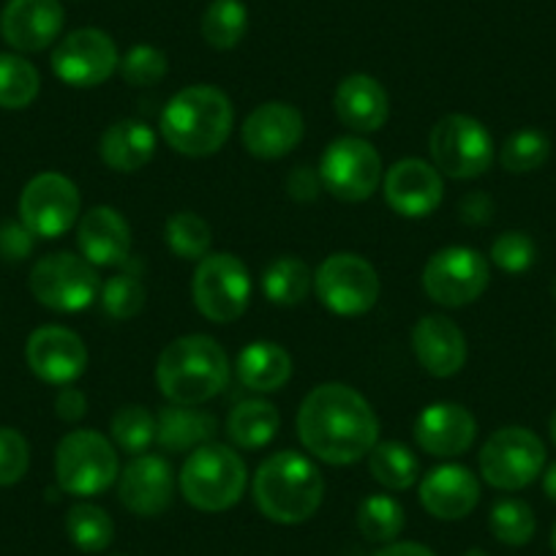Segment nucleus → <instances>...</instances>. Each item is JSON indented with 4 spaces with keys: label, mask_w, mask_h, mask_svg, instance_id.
<instances>
[{
    "label": "nucleus",
    "mask_w": 556,
    "mask_h": 556,
    "mask_svg": "<svg viewBox=\"0 0 556 556\" xmlns=\"http://www.w3.org/2000/svg\"><path fill=\"white\" fill-rule=\"evenodd\" d=\"M298 437L319 462L357 464L379 442V417L366 395L341 382L314 388L298 409Z\"/></svg>",
    "instance_id": "nucleus-1"
},
{
    "label": "nucleus",
    "mask_w": 556,
    "mask_h": 556,
    "mask_svg": "<svg viewBox=\"0 0 556 556\" xmlns=\"http://www.w3.org/2000/svg\"><path fill=\"white\" fill-rule=\"evenodd\" d=\"M232 126V101L213 85L178 90L162 112V137L180 156H213L227 146Z\"/></svg>",
    "instance_id": "nucleus-2"
},
{
    "label": "nucleus",
    "mask_w": 556,
    "mask_h": 556,
    "mask_svg": "<svg viewBox=\"0 0 556 556\" xmlns=\"http://www.w3.org/2000/svg\"><path fill=\"white\" fill-rule=\"evenodd\" d=\"M232 377V366L216 339L202 333L180 336L164 346L156 363L159 390L173 404L200 406L224 393Z\"/></svg>",
    "instance_id": "nucleus-3"
},
{
    "label": "nucleus",
    "mask_w": 556,
    "mask_h": 556,
    "mask_svg": "<svg viewBox=\"0 0 556 556\" xmlns=\"http://www.w3.org/2000/svg\"><path fill=\"white\" fill-rule=\"evenodd\" d=\"M325 496L323 472L312 458L281 451L265 458L254 475V502L273 523H303L319 510Z\"/></svg>",
    "instance_id": "nucleus-4"
},
{
    "label": "nucleus",
    "mask_w": 556,
    "mask_h": 556,
    "mask_svg": "<svg viewBox=\"0 0 556 556\" xmlns=\"http://www.w3.org/2000/svg\"><path fill=\"white\" fill-rule=\"evenodd\" d=\"M180 494L202 513H224L235 507L249 485V469L240 453L222 442H205L186 458L180 469Z\"/></svg>",
    "instance_id": "nucleus-5"
},
{
    "label": "nucleus",
    "mask_w": 556,
    "mask_h": 556,
    "mask_svg": "<svg viewBox=\"0 0 556 556\" xmlns=\"http://www.w3.org/2000/svg\"><path fill=\"white\" fill-rule=\"evenodd\" d=\"M121 475L115 445L93 429L63 437L55 451V480L72 496L104 494Z\"/></svg>",
    "instance_id": "nucleus-6"
},
{
    "label": "nucleus",
    "mask_w": 556,
    "mask_h": 556,
    "mask_svg": "<svg viewBox=\"0 0 556 556\" xmlns=\"http://www.w3.org/2000/svg\"><path fill=\"white\" fill-rule=\"evenodd\" d=\"M431 162L442 175L472 180L489 173L494 164V139L489 128L472 115H445L429 134Z\"/></svg>",
    "instance_id": "nucleus-7"
},
{
    "label": "nucleus",
    "mask_w": 556,
    "mask_h": 556,
    "mask_svg": "<svg viewBox=\"0 0 556 556\" xmlns=\"http://www.w3.org/2000/svg\"><path fill=\"white\" fill-rule=\"evenodd\" d=\"M251 273L235 254L218 251V254L202 256L191 278V298L200 314L211 323L227 325L245 314L251 303Z\"/></svg>",
    "instance_id": "nucleus-8"
},
{
    "label": "nucleus",
    "mask_w": 556,
    "mask_h": 556,
    "mask_svg": "<svg viewBox=\"0 0 556 556\" xmlns=\"http://www.w3.org/2000/svg\"><path fill=\"white\" fill-rule=\"evenodd\" d=\"M30 292L45 308L77 314L93 306L101 295V278L96 265L72 251L41 256L30 270Z\"/></svg>",
    "instance_id": "nucleus-9"
},
{
    "label": "nucleus",
    "mask_w": 556,
    "mask_h": 556,
    "mask_svg": "<svg viewBox=\"0 0 556 556\" xmlns=\"http://www.w3.org/2000/svg\"><path fill=\"white\" fill-rule=\"evenodd\" d=\"M545 445L523 426H505L485 440L480 451V475L500 491H521L543 475Z\"/></svg>",
    "instance_id": "nucleus-10"
},
{
    "label": "nucleus",
    "mask_w": 556,
    "mask_h": 556,
    "mask_svg": "<svg viewBox=\"0 0 556 556\" xmlns=\"http://www.w3.org/2000/svg\"><path fill=\"white\" fill-rule=\"evenodd\" d=\"M379 276L361 254H330L314 273V292L328 312L339 317H361L379 301Z\"/></svg>",
    "instance_id": "nucleus-11"
},
{
    "label": "nucleus",
    "mask_w": 556,
    "mask_h": 556,
    "mask_svg": "<svg viewBox=\"0 0 556 556\" xmlns=\"http://www.w3.org/2000/svg\"><path fill=\"white\" fill-rule=\"evenodd\" d=\"M319 180L341 202H363L382 184V159L363 137H339L319 159Z\"/></svg>",
    "instance_id": "nucleus-12"
},
{
    "label": "nucleus",
    "mask_w": 556,
    "mask_h": 556,
    "mask_svg": "<svg viewBox=\"0 0 556 556\" xmlns=\"http://www.w3.org/2000/svg\"><path fill=\"white\" fill-rule=\"evenodd\" d=\"M491 281V267L480 251L469 245H447L424 267V290L434 303L462 308L478 301Z\"/></svg>",
    "instance_id": "nucleus-13"
},
{
    "label": "nucleus",
    "mask_w": 556,
    "mask_h": 556,
    "mask_svg": "<svg viewBox=\"0 0 556 556\" xmlns=\"http://www.w3.org/2000/svg\"><path fill=\"white\" fill-rule=\"evenodd\" d=\"M83 197L77 184L61 173H41L20 194V222L36 238H61L79 222Z\"/></svg>",
    "instance_id": "nucleus-14"
},
{
    "label": "nucleus",
    "mask_w": 556,
    "mask_h": 556,
    "mask_svg": "<svg viewBox=\"0 0 556 556\" xmlns=\"http://www.w3.org/2000/svg\"><path fill=\"white\" fill-rule=\"evenodd\" d=\"M121 66V55L110 34L79 28L68 34L52 52V72L68 88H96Z\"/></svg>",
    "instance_id": "nucleus-15"
},
{
    "label": "nucleus",
    "mask_w": 556,
    "mask_h": 556,
    "mask_svg": "<svg viewBox=\"0 0 556 556\" xmlns=\"http://www.w3.org/2000/svg\"><path fill=\"white\" fill-rule=\"evenodd\" d=\"M117 500L128 513L142 518L162 516L175 500V472L167 458L142 453L117 475Z\"/></svg>",
    "instance_id": "nucleus-16"
},
{
    "label": "nucleus",
    "mask_w": 556,
    "mask_h": 556,
    "mask_svg": "<svg viewBox=\"0 0 556 556\" xmlns=\"http://www.w3.org/2000/svg\"><path fill=\"white\" fill-rule=\"evenodd\" d=\"M384 202L404 218H426L442 205L445 180L424 159H401L382 178Z\"/></svg>",
    "instance_id": "nucleus-17"
},
{
    "label": "nucleus",
    "mask_w": 556,
    "mask_h": 556,
    "mask_svg": "<svg viewBox=\"0 0 556 556\" xmlns=\"http://www.w3.org/2000/svg\"><path fill=\"white\" fill-rule=\"evenodd\" d=\"M28 366L41 382L47 384H74L88 368V350L85 341L74 330L61 325H45L34 330L25 344Z\"/></svg>",
    "instance_id": "nucleus-18"
},
{
    "label": "nucleus",
    "mask_w": 556,
    "mask_h": 556,
    "mask_svg": "<svg viewBox=\"0 0 556 556\" xmlns=\"http://www.w3.org/2000/svg\"><path fill=\"white\" fill-rule=\"evenodd\" d=\"M303 134H306V121L301 110L287 101H265L245 117L240 137L251 156L265 159H285L301 146Z\"/></svg>",
    "instance_id": "nucleus-19"
},
{
    "label": "nucleus",
    "mask_w": 556,
    "mask_h": 556,
    "mask_svg": "<svg viewBox=\"0 0 556 556\" xmlns=\"http://www.w3.org/2000/svg\"><path fill=\"white\" fill-rule=\"evenodd\" d=\"M478 420L472 412L453 401H437L426 406L415 420V442L420 451L437 458L464 456L475 445Z\"/></svg>",
    "instance_id": "nucleus-20"
},
{
    "label": "nucleus",
    "mask_w": 556,
    "mask_h": 556,
    "mask_svg": "<svg viewBox=\"0 0 556 556\" xmlns=\"http://www.w3.org/2000/svg\"><path fill=\"white\" fill-rule=\"evenodd\" d=\"M61 0H9L0 14V34L17 52H41L63 30Z\"/></svg>",
    "instance_id": "nucleus-21"
},
{
    "label": "nucleus",
    "mask_w": 556,
    "mask_h": 556,
    "mask_svg": "<svg viewBox=\"0 0 556 556\" xmlns=\"http://www.w3.org/2000/svg\"><path fill=\"white\" fill-rule=\"evenodd\" d=\"M412 350L417 363L437 379L456 377L467 363V339L462 328L442 314H426L412 328Z\"/></svg>",
    "instance_id": "nucleus-22"
},
{
    "label": "nucleus",
    "mask_w": 556,
    "mask_h": 556,
    "mask_svg": "<svg viewBox=\"0 0 556 556\" xmlns=\"http://www.w3.org/2000/svg\"><path fill=\"white\" fill-rule=\"evenodd\" d=\"M420 502L426 513L440 521H462L478 507L480 483L472 469L462 464H442L420 480Z\"/></svg>",
    "instance_id": "nucleus-23"
},
{
    "label": "nucleus",
    "mask_w": 556,
    "mask_h": 556,
    "mask_svg": "<svg viewBox=\"0 0 556 556\" xmlns=\"http://www.w3.org/2000/svg\"><path fill=\"white\" fill-rule=\"evenodd\" d=\"M77 245L90 265H126L131 254V227L115 207L99 205L77 222Z\"/></svg>",
    "instance_id": "nucleus-24"
},
{
    "label": "nucleus",
    "mask_w": 556,
    "mask_h": 556,
    "mask_svg": "<svg viewBox=\"0 0 556 556\" xmlns=\"http://www.w3.org/2000/svg\"><path fill=\"white\" fill-rule=\"evenodd\" d=\"M333 106L339 121L355 134L379 131L390 117L388 90L368 74H350L341 79L333 96Z\"/></svg>",
    "instance_id": "nucleus-25"
},
{
    "label": "nucleus",
    "mask_w": 556,
    "mask_h": 556,
    "mask_svg": "<svg viewBox=\"0 0 556 556\" xmlns=\"http://www.w3.org/2000/svg\"><path fill=\"white\" fill-rule=\"evenodd\" d=\"M99 156L115 173H137L156 156V131L142 121H117L101 134Z\"/></svg>",
    "instance_id": "nucleus-26"
},
{
    "label": "nucleus",
    "mask_w": 556,
    "mask_h": 556,
    "mask_svg": "<svg viewBox=\"0 0 556 556\" xmlns=\"http://www.w3.org/2000/svg\"><path fill=\"white\" fill-rule=\"evenodd\" d=\"M240 384L254 393H276L292 377V357L276 341H251L235 361Z\"/></svg>",
    "instance_id": "nucleus-27"
},
{
    "label": "nucleus",
    "mask_w": 556,
    "mask_h": 556,
    "mask_svg": "<svg viewBox=\"0 0 556 556\" xmlns=\"http://www.w3.org/2000/svg\"><path fill=\"white\" fill-rule=\"evenodd\" d=\"M213 434H216V417L197 406L169 404L156 415V442L169 453L197 451L211 442Z\"/></svg>",
    "instance_id": "nucleus-28"
},
{
    "label": "nucleus",
    "mask_w": 556,
    "mask_h": 556,
    "mask_svg": "<svg viewBox=\"0 0 556 556\" xmlns=\"http://www.w3.org/2000/svg\"><path fill=\"white\" fill-rule=\"evenodd\" d=\"M281 415L276 406L265 399L240 401L227 417V437L243 451H260L270 445L273 437L278 434Z\"/></svg>",
    "instance_id": "nucleus-29"
},
{
    "label": "nucleus",
    "mask_w": 556,
    "mask_h": 556,
    "mask_svg": "<svg viewBox=\"0 0 556 556\" xmlns=\"http://www.w3.org/2000/svg\"><path fill=\"white\" fill-rule=\"evenodd\" d=\"M314 287V276L308 265L298 256H278L262 273V292L276 306H298L306 301Z\"/></svg>",
    "instance_id": "nucleus-30"
},
{
    "label": "nucleus",
    "mask_w": 556,
    "mask_h": 556,
    "mask_svg": "<svg viewBox=\"0 0 556 556\" xmlns=\"http://www.w3.org/2000/svg\"><path fill=\"white\" fill-rule=\"evenodd\" d=\"M368 469H371L374 480L388 491H406L409 485H415L417 475H420L415 453L395 440L374 445V451L368 453Z\"/></svg>",
    "instance_id": "nucleus-31"
},
{
    "label": "nucleus",
    "mask_w": 556,
    "mask_h": 556,
    "mask_svg": "<svg viewBox=\"0 0 556 556\" xmlns=\"http://www.w3.org/2000/svg\"><path fill=\"white\" fill-rule=\"evenodd\" d=\"M66 532L79 551L99 554V551L110 548L112 538H115V523H112L110 513L104 507L90 505V502H77L66 513Z\"/></svg>",
    "instance_id": "nucleus-32"
},
{
    "label": "nucleus",
    "mask_w": 556,
    "mask_h": 556,
    "mask_svg": "<svg viewBox=\"0 0 556 556\" xmlns=\"http://www.w3.org/2000/svg\"><path fill=\"white\" fill-rule=\"evenodd\" d=\"M249 30L243 0H213L202 14V36L213 50H235Z\"/></svg>",
    "instance_id": "nucleus-33"
},
{
    "label": "nucleus",
    "mask_w": 556,
    "mask_h": 556,
    "mask_svg": "<svg viewBox=\"0 0 556 556\" xmlns=\"http://www.w3.org/2000/svg\"><path fill=\"white\" fill-rule=\"evenodd\" d=\"M41 90L39 68L23 55H0V110H25Z\"/></svg>",
    "instance_id": "nucleus-34"
},
{
    "label": "nucleus",
    "mask_w": 556,
    "mask_h": 556,
    "mask_svg": "<svg viewBox=\"0 0 556 556\" xmlns=\"http://www.w3.org/2000/svg\"><path fill=\"white\" fill-rule=\"evenodd\" d=\"M404 507L388 494H371L357 507V529L371 543H393L404 532Z\"/></svg>",
    "instance_id": "nucleus-35"
},
{
    "label": "nucleus",
    "mask_w": 556,
    "mask_h": 556,
    "mask_svg": "<svg viewBox=\"0 0 556 556\" xmlns=\"http://www.w3.org/2000/svg\"><path fill=\"white\" fill-rule=\"evenodd\" d=\"M112 442L128 456H142L156 442V415L139 404L121 406L112 417Z\"/></svg>",
    "instance_id": "nucleus-36"
},
{
    "label": "nucleus",
    "mask_w": 556,
    "mask_h": 556,
    "mask_svg": "<svg viewBox=\"0 0 556 556\" xmlns=\"http://www.w3.org/2000/svg\"><path fill=\"white\" fill-rule=\"evenodd\" d=\"M164 240H167L169 251H173L178 260H191L200 262L202 256L211 254L213 245V232L207 227V222L202 216L191 211H180L175 216L167 218V227H164Z\"/></svg>",
    "instance_id": "nucleus-37"
},
{
    "label": "nucleus",
    "mask_w": 556,
    "mask_h": 556,
    "mask_svg": "<svg viewBox=\"0 0 556 556\" xmlns=\"http://www.w3.org/2000/svg\"><path fill=\"white\" fill-rule=\"evenodd\" d=\"M551 156V142L543 131L534 128H521V131L510 134L505 139V146L500 151V164L513 175L534 173L543 167Z\"/></svg>",
    "instance_id": "nucleus-38"
},
{
    "label": "nucleus",
    "mask_w": 556,
    "mask_h": 556,
    "mask_svg": "<svg viewBox=\"0 0 556 556\" xmlns=\"http://www.w3.org/2000/svg\"><path fill=\"white\" fill-rule=\"evenodd\" d=\"M491 534L505 545H527L534 538V521L532 507L523 500H502L491 507L489 516Z\"/></svg>",
    "instance_id": "nucleus-39"
},
{
    "label": "nucleus",
    "mask_w": 556,
    "mask_h": 556,
    "mask_svg": "<svg viewBox=\"0 0 556 556\" xmlns=\"http://www.w3.org/2000/svg\"><path fill=\"white\" fill-rule=\"evenodd\" d=\"M148 292L134 273H117V276L106 278L101 285L99 303L104 308L106 317L112 319H134L142 308H146Z\"/></svg>",
    "instance_id": "nucleus-40"
},
{
    "label": "nucleus",
    "mask_w": 556,
    "mask_h": 556,
    "mask_svg": "<svg viewBox=\"0 0 556 556\" xmlns=\"http://www.w3.org/2000/svg\"><path fill=\"white\" fill-rule=\"evenodd\" d=\"M121 77L134 88H148V85H159L167 77L169 61L159 47L153 45H137L121 58Z\"/></svg>",
    "instance_id": "nucleus-41"
},
{
    "label": "nucleus",
    "mask_w": 556,
    "mask_h": 556,
    "mask_svg": "<svg viewBox=\"0 0 556 556\" xmlns=\"http://www.w3.org/2000/svg\"><path fill=\"white\" fill-rule=\"evenodd\" d=\"M534 256H538V245L527 232H518V229L502 232L491 243V262L505 273H527L534 265Z\"/></svg>",
    "instance_id": "nucleus-42"
},
{
    "label": "nucleus",
    "mask_w": 556,
    "mask_h": 556,
    "mask_svg": "<svg viewBox=\"0 0 556 556\" xmlns=\"http://www.w3.org/2000/svg\"><path fill=\"white\" fill-rule=\"evenodd\" d=\"M30 445L17 429L0 426V485H14L28 475Z\"/></svg>",
    "instance_id": "nucleus-43"
},
{
    "label": "nucleus",
    "mask_w": 556,
    "mask_h": 556,
    "mask_svg": "<svg viewBox=\"0 0 556 556\" xmlns=\"http://www.w3.org/2000/svg\"><path fill=\"white\" fill-rule=\"evenodd\" d=\"M36 235L23 222H7L0 227V256L9 262H23L34 251Z\"/></svg>",
    "instance_id": "nucleus-44"
},
{
    "label": "nucleus",
    "mask_w": 556,
    "mask_h": 556,
    "mask_svg": "<svg viewBox=\"0 0 556 556\" xmlns=\"http://www.w3.org/2000/svg\"><path fill=\"white\" fill-rule=\"evenodd\" d=\"M323 191V180H319V173L312 167H295L290 175H287V194L295 202H314Z\"/></svg>",
    "instance_id": "nucleus-45"
},
{
    "label": "nucleus",
    "mask_w": 556,
    "mask_h": 556,
    "mask_svg": "<svg viewBox=\"0 0 556 556\" xmlns=\"http://www.w3.org/2000/svg\"><path fill=\"white\" fill-rule=\"evenodd\" d=\"M458 216L469 227H483L494 216V200L489 194H483V191H469L462 200V205H458Z\"/></svg>",
    "instance_id": "nucleus-46"
},
{
    "label": "nucleus",
    "mask_w": 556,
    "mask_h": 556,
    "mask_svg": "<svg viewBox=\"0 0 556 556\" xmlns=\"http://www.w3.org/2000/svg\"><path fill=\"white\" fill-rule=\"evenodd\" d=\"M55 412L61 420H66V424H77V420L85 417V412H88V399H85L83 390L74 388V384H63L55 395Z\"/></svg>",
    "instance_id": "nucleus-47"
},
{
    "label": "nucleus",
    "mask_w": 556,
    "mask_h": 556,
    "mask_svg": "<svg viewBox=\"0 0 556 556\" xmlns=\"http://www.w3.org/2000/svg\"><path fill=\"white\" fill-rule=\"evenodd\" d=\"M377 556H437V554L420 543H388Z\"/></svg>",
    "instance_id": "nucleus-48"
},
{
    "label": "nucleus",
    "mask_w": 556,
    "mask_h": 556,
    "mask_svg": "<svg viewBox=\"0 0 556 556\" xmlns=\"http://www.w3.org/2000/svg\"><path fill=\"white\" fill-rule=\"evenodd\" d=\"M543 491L551 502H556V462H551L543 469Z\"/></svg>",
    "instance_id": "nucleus-49"
},
{
    "label": "nucleus",
    "mask_w": 556,
    "mask_h": 556,
    "mask_svg": "<svg viewBox=\"0 0 556 556\" xmlns=\"http://www.w3.org/2000/svg\"><path fill=\"white\" fill-rule=\"evenodd\" d=\"M548 429H551V440H554V445H556V409H554V415H551Z\"/></svg>",
    "instance_id": "nucleus-50"
},
{
    "label": "nucleus",
    "mask_w": 556,
    "mask_h": 556,
    "mask_svg": "<svg viewBox=\"0 0 556 556\" xmlns=\"http://www.w3.org/2000/svg\"><path fill=\"white\" fill-rule=\"evenodd\" d=\"M551 545H554V551H556V523H554V529H551Z\"/></svg>",
    "instance_id": "nucleus-51"
}]
</instances>
